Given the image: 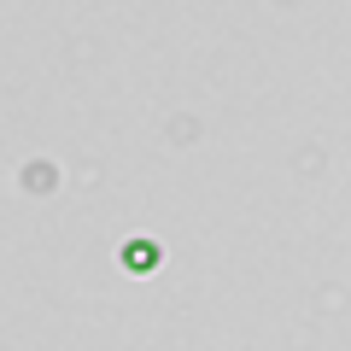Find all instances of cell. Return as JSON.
<instances>
[{
  "label": "cell",
  "instance_id": "1",
  "mask_svg": "<svg viewBox=\"0 0 351 351\" xmlns=\"http://www.w3.org/2000/svg\"><path fill=\"white\" fill-rule=\"evenodd\" d=\"M129 263H135V269H147V263H158V246H147V240H129Z\"/></svg>",
  "mask_w": 351,
  "mask_h": 351
}]
</instances>
